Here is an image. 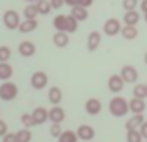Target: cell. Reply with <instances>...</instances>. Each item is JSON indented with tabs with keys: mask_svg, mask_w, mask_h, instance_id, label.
<instances>
[{
	"mask_svg": "<svg viewBox=\"0 0 147 142\" xmlns=\"http://www.w3.org/2000/svg\"><path fill=\"white\" fill-rule=\"evenodd\" d=\"M109 112L114 117H124V115H127V112H130L129 110V102L124 97H120V95L112 97L109 102Z\"/></svg>",
	"mask_w": 147,
	"mask_h": 142,
	"instance_id": "obj_1",
	"label": "cell"
},
{
	"mask_svg": "<svg viewBox=\"0 0 147 142\" xmlns=\"http://www.w3.org/2000/svg\"><path fill=\"white\" fill-rule=\"evenodd\" d=\"M18 95V87L13 82H3V84L0 85V99L2 100H5V102H10V100H13L15 97Z\"/></svg>",
	"mask_w": 147,
	"mask_h": 142,
	"instance_id": "obj_2",
	"label": "cell"
},
{
	"mask_svg": "<svg viewBox=\"0 0 147 142\" xmlns=\"http://www.w3.org/2000/svg\"><path fill=\"white\" fill-rule=\"evenodd\" d=\"M104 34L107 35V37H115V35H119L120 30H122V24H120L119 19H115V17H112V19H107L104 22Z\"/></svg>",
	"mask_w": 147,
	"mask_h": 142,
	"instance_id": "obj_3",
	"label": "cell"
},
{
	"mask_svg": "<svg viewBox=\"0 0 147 142\" xmlns=\"http://www.w3.org/2000/svg\"><path fill=\"white\" fill-rule=\"evenodd\" d=\"M2 20H3L5 28H9V30H15L20 25V15H18L17 10H5Z\"/></svg>",
	"mask_w": 147,
	"mask_h": 142,
	"instance_id": "obj_4",
	"label": "cell"
},
{
	"mask_svg": "<svg viewBox=\"0 0 147 142\" xmlns=\"http://www.w3.org/2000/svg\"><path fill=\"white\" fill-rule=\"evenodd\" d=\"M47 84H49V75H47L45 72H42V70L34 72L32 77H30V85H32L35 90H42V89H45Z\"/></svg>",
	"mask_w": 147,
	"mask_h": 142,
	"instance_id": "obj_5",
	"label": "cell"
},
{
	"mask_svg": "<svg viewBox=\"0 0 147 142\" xmlns=\"http://www.w3.org/2000/svg\"><path fill=\"white\" fill-rule=\"evenodd\" d=\"M125 87V82L124 79L120 77V74H112L107 80V89H109L112 94H120Z\"/></svg>",
	"mask_w": 147,
	"mask_h": 142,
	"instance_id": "obj_6",
	"label": "cell"
},
{
	"mask_svg": "<svg viewBox=\"0 0 147 142\" xmlns=\"http://www.w3.org/2000/svg\"><path fill=\"white\" fill-rule=\"evenodd\" d=\"M120 77L124 79L125 84H136L139 79V72L134 65H124L120 69Z\"/></svg>",
	"mask_w": 147,
	"mask_h": 142,
	"instance_id": "obj_7",
	"label": "cell"
},
{
	"mask_svg": "<svg viewBox=\"0 0 147 142\" xmlns=\"http://www.w3.org/2000/svg\"><path fill=\"white\" fill-rule=\"evenodd\" d=\"M77 135H79V139L80 141H92L94 137H95V129L92 127V125H89V124H82V125H79L77 127Z\"/></svg>",
	"mask_w": 147,
	"mask_h": 142,
	"instance_id": "obj_8",
	"label": "cell"
},
{
	"mask_svg": "<svg viewBox=\"0 0 147 142\" xmlns=\"http://www.w3.org/2000/svg\"><path fill=\"white\" fill-rule=\"evenodd\" d=\"M49 120L52 124H62L65 120V110L60 105H54L49 110Z\"/></svg>",
	"mask_w": 147,
	"mask_h": 142,
	"instance_id": "obj_9",
	"label": "cell"
},
{
	"mask_svg": "<svg viewBox=\"0 0 147 142\" xmlns=\"http://www.w3.org/2000/svg\"><path fill=\"white\" fill-rule=\"evenodd\" d=\"M84 107H85V112L89 114V115H97L102 110V102L99 99H95V97H90V99L85 100Z\"/></svg>",
	"mask_w": 147,
	"mask_h": 142,
	"instance_id": "obj_10",
	"label": "cell"
},
{
	"mask_svg": "<svg viewBox=\"0 0 147 142\" xmlns=\"http://www.w3.org/2000/svg\"><path fill=\"white\" fill-rule=\"evenodd\" d=\"M35 52H37V47L32 40H24V42L18 44V54L22 57H32L35 55Z\"/></svg>",
	"mask_w": 147,
	"mask_h": 142,
	"instance_id": "obj_11",
	"label": "cell"
},
{
	"mask_svg": "<svg viewBox=\"0 0 147 142\" xmlns=\"http://www.w3.org/2000/svg\"><path fill=\"white\" fill-rule=\"evenodd\" d=\"M100 42H102L100 32H97V30L90 32L89 37H87V50H89V52H95L97 48L100 47Z\"/></svg>",
	"mask_w": 147,
	"mask_h": 142,
	"instance_id": "obj_12",
	"label": "cell"
},
{
	"mask_svg": "<svg viewBox=\"0 0 147 142\" xmlns=\"http://www.w3.org/2000/svg\"><path fill=\"white\" fill-rule=\"evenodd\" d=\"M147 109L146 105V99H137V97H132L129 100V110L132 114H144V110Z\"/></svg>",
	"mask_w": 147,
	"mask_h": 142,
	"instance_id": "obj_13",
	"label": "cell"
},
{
	"mask_svg": "<svg viewBox=\"0 0 147 142\" xmlns=\"http://www.w3.org/2000/svg\"><path fill=\"white\" fill-rule=\"evenodd\" d=\"M69 35H70V34H67V32H55L54 35H52L54 45L59 47V48H65L67 45H69V42H70Z\"/></svg>",
	"mask_w": 147,
	"mask_h": 142,
	"instance_id": "obj_14",
	"label": "cell"
},
{
	"mask_svg": "<svg viewBox=\"0 0 147 142\" xmlns=\"http://www.w3.org/2000/svg\"><path fill=\"white\" fill-rule=\"evenodd\" d=\"M47 97H49V102L52 105H60L62 99H64V94H62L60 87H50L49 92H47Z\"/></svg>",
	"mask_w": 147,
	"mask_h": 142,
	"instance_id": "obj_15",
	"label": "cell"
},
{
	"mask_svg": "<svg viewBox=\"0 0 147 142\" xmlns=\"http://www.w3.org/2000/svg\"><path fill=\"white\" fill-rule=\"evenodd\" d=\"M32 117H34L35 125H40V124L47 122V119H49V110H47L45 107H35L34 112H32Z\"/></svg>",
	"mask_w": 147,
	"mask_h": 142,
	"instance_id": "obj_16",
	"label": "cell"
},
{
	"mask_svg": "<svg viewBox=\"0 0 147 142\" xmlns=\"http://www.w3.org/2000/svg\"><path fill=\"white\" fill-rule=\"evenodd\" d=\"M144 114H134L127 122H125V131H134V129H140V125L144 122Z\"/></svg>",
	"mask_w": 147,
	"mask_h": 142,
	"instance_id": "obj_17",
	"label": "cell"
},
{
	"mask_svg": "<svg viewBox=\"0 0 147 142\" xmlns=\"http://www.w3.org/2000/svg\"><path fill=\"white\" fill-rule=\"evenodd\" d=\"M70 15L77 22H84V20L89 19V10L85 7H80V5H75V7H70Z\"/></svg>",
	"mask_w": 147,
	"mask_h": 142,
	"instance_id": "obj_18",
	"label": "cell"
},
{
	"mask_svg": "<svg viewBox=\"0 0 147 142\" xmlns=\"http://www.w3.org/2000/svg\"><path fill=\"white\" fill-rule=\"evenodd\" d=\"M120 35L125 38V40H134V38H137V35H139L137 25H122Z\"/></svg>",
	"mask_w": 147,
	"mask_h": 142,
	"instance_id": "obj_19",
	"label": "cell"
},
{
	"mask_svg": "<svg viewBox=\"0 0 147 142\" xmlns=\"http://www.w3.org/2000/svg\"><path fill=\"white\" fill-rule=\"evenodd\" d=\"M122 20H124V25H137L139 20H140V13L137 10H127L124 13Z\"/></svg>",
	"mask_w": 147,
	"mask_h": 142,
	"instance_id": "obj_20",
	"label": "cell"
},
{
	"mask_svg": "<svg viewBox=\"0 0 147 142\" xmlns=\"http://www.w3.org/2000/svg\"><path fill=\"white\" fill-rule=\"evenodd\" d=\"M37 27H38V22H37V19H34V20L25 19V20H22V22H20L18 30H20L22 34H30V32H34Z\"/></svg>",
	"mask_w": 147,
	"mask_h": 142,
	"instance_id": "obj_21",
	"label": "cell"
},
{
	"mask_svg": "<svg viewBox=\"0 0 147 142\" xmlns=\"http://www.w3.org/2000/svg\"><path fill=\"white\" fill-rule=\"evenodd\" d=\"M13 75V67L10 65L9 62H0V80L7 82Z\"/></svg>",
	"mask_w": 147,
	"mask_h": 142,
	"instance_id": "obj_22",
	"label": "cell"
},
{
	"mask_svg": "<svg viewBox=\"0 0 147 142\" xmlns=\"http://www.w3.org/2000/svg\"><path fill=\"white\" fill-rule=\"evenodd\" d=\"M35 5L37 10H38V15H49L50 10H54L52 5H50V0H37Z\"/></svg>",
	"mask_w": 147,
	"mask_h": 142,
	"instance_id": "obj_23",
	"label": "cell"
},
{
	"mask_svg": "<svg viewBox=\"0 0 147 142\" xmlns=\"http://www.w3.org/2000/svg\"><path fill=\"white\" fill-rule=\"evenodd\" d=\"M57 142H79V135L74 131H62V134L59 135Z\"/></svg>",
	"mask_w": 147,
	"mask_h": 142,
	"instance_id": "obj_24",
	"label": "cell"
},
{
	"mask_svg": "<svg viewBox=\"0 0 147 142\" xmlns=\"http://www.w3.org/2000/svg\"><path fill=\"white\" fill-rule=\"evenodd\" d=\"M65 22H67V15H62V13H59V15H55L54 20H52V25L57 32H65Z\"/></svg>",
	"mask_w": 147,
	"mask_h": 142,
	"instance_id": "obj_25",
	"label": "cell"
},
{
	"mask_svg": "<svg viewBox=\"0 0 147 142\" xmlns=\"http://www.w3.org/2000/svg\"><path fill=\"white\" fill-rule=\"evenodd\" d=\"M77 28H79V22L69 13V15H67V22H65V32H67V34H75Z\"/></svg>",
	"mask_w": 147,
	"mask_h": 142,
	"instance_id": "obj_26",
	"label": "cell"
},
{
	"mask_svg": "<svg viewBox=\"0 0 147 142\" xmlns=\"http://www.w3.org/2000/svg\"><path fill=\"white\" fill-rule=\"evenodd\" d=\"M37 15H38V10H37L35 3H28V5H25V9H24V17H25V19L34 20V19H37Z\"/></svg>",
	"mask_w": 147,
	"mask_h": 142,
	"instance_id": "obj_27",
	"label": "cell"
},
{
	"mask_svg": "<svg viewBox=\"0 0 147 142\" xmlns=\"http://www.w3.org/2000/svg\"><path fill=\"white\" fill-rule=\"evenodd\" d=\"M127 142H144V137L139 129H134V131H127V135H125Z\"/></svg>",
	"mask_w": 147,
	"mask_h": 142,
	"instance_id": "obj_28",
	"label": "cell"
},
{
	"mask_svg": "<svg viewBox=\"0 0 147 142\" xmlns=\"http://www.w3.org/2000/svg\"><path fill=\"white\" fill-rule=\"evenodd\" d=\"M132 95L137 99H147V92H146V84H136L132 89Z\"/></svg>",
	"mask_w": 147,
	"mask_h": 142,
	"instance_id": "obj_29",
	"label": "cell"
},
{
	"mask_svg": "<svg viewBox=\"0 0 147 142\" xmlns=\"http://www.w3.org/2000/svg\"><path fill=\"white\" fill-rule=\"evenodd\" d=\"M17 137H18V142H30L32 141V132H30V129L24 127L17 132Z\"/></svg>",
	"mask_w": 147,
	"mask_h": 142,
	"instance_id": "obj_30",
	"label": "cell"
},
{
	"mask_svg": "<svg viewBox=\"0 0 147 142\" xmlns=\"http://www.w3.org/2000/svg\"><path fill=\"white\" fill-rule=\"evenodd\" d=\"M20 122H22V125H24V127H27V129H30V127H34V125H35L32 114H27V112L20 115Z\"/></svg>",
	"mask_w": 147,
	"mask_h": 142,
	"instance_id": "obj_31",
	"label": "cell"
},
{
	"mask_svg": "<svg viewBox=\"0 0 147 142\" xmlns=\"http://www.w3.org/2000/svg\"><path fill=\"white\" fill-rule=\"evenodd\" d=\"M12 57V50L7 45H0V62H9V59Z\"/></svg>",
	"mask_w": 147,
	"mask_h": 142,
	"instance_id": "obj_32",
	"label": "cell"
},
{
	"mask_svg": "<svg viewBox=\"0 0 147 142\" xmlns=\"http://www.w3.org/2000/svg\"><path fill=\"white\" fill-rule=\"evenodd\" d=\"M139 0H122V7H124V10L127 12V10H137L139 7Z\"/></svg>",
	"mask_w": 147,
	"mask_h": 142,
	"instance_id": "obj_33",
	"label": "cell"
},
{
	"mask_svg": "<svg viewBox=\"0 0 147 142\" xmlns=\"http://www.w3.org/2000/svg\"><path fill=\"white\" fill-rule=\"evenodd\" d=\"M60 134H62V127H60V124H52V125H50V135L55 137V139H59Z\"/></svg>",
	"mask_w": 147,
	"mask_h": 142,
	"instance_id": "obj_34",
	"label": "cell"
},
{
	"mask_svg": "<svg viewBox=\"0 0 147 142\" xmlns=\"http://www.w3.org/2000/svg\"><path fill=\"white\" fill-rule=\"evenodd\" d=\"M2 142H18L17 132H7L2 137Z\"/></svg>",
	"mask_w": 147,
	"mask_h": 142,
	"instance_id": "obj_35",
	"label": "cell"
},
{
	"mask_svg": "<svg viewBox=\"0 0 147 142\" xmlns=\"http://www.w3.org/2000/svg\"><path fill=\"white\" fill-rule=\"evenodd\" d=\"M50 5H52V9L54 10H60L65 5V2L64 0H50Z\"/></svg>",
	"mask_w": 147,
	"mask_h": 142,
	"instance_id": "obj_36",
	"label": "cell"
},
{
	"mask_svg": "<svg viewBox=\"0 0 147 142\" xmlns=\"http://www.w3.org/2000/svg\"><path fill=\"white\" fill-rule=\"evenodd\" d=\"M7 132H9V129H7V122L0 119V135L3 137V135H5V134H7Z\"/></svg>",
	"mask_w": 147,
	"mask_h": 142,
	"instance_id": "obj_37",
	"label": "cell"
},
{
	"mask_svg": "<svg viewBox=\"0 0 147 142\" xmlns=\"http://www.w3.org/2000/svg\"><path fill=\"white\" fill-rule=\"evenodd\" d=\"M140 134H142V137H144V141H147V120H144L142 122V125H140Z\"/></svg>",
	"mask_w": 147,
	"mask_h": 142,
	"instance_id": "obj_38",
	"label": "cell"
},
{
	"mask_svg": "<svg viewBox=\"0 0 147 142\" xmlns=\"http://www.w3.org/2000/svg\"><path fill=\"white\" fill-rule=\"evenodd\" d=\"M92 3H94V0H79V5L80 7H85V9H89Z\"/></svg>",
	"mask_w": 147,
	"mask_h": 142,
	"instance_id": "obj_39",
	"label": "cell"
},
{
	"mask_svg": "<svg viewBox=\"0 0 147 142\" xmlns=\"http://www.w3.org/2000/svg\"><path fill=\"white\" fill-rule=\"evenodd\" d=\"M139 5H140V12L142 13H147V0H140Z\"/></svg>",
	"mask_w": 147,
	"mask_h": 142,
	"instance_id": "obj_40",
	"label": "cell"
},
{
	"mask_svg": "<svg viewBox=\"0 0 147 142\" xmlns=\"http://www.w3.org/2000/svg\"><path fill=\"white\" fill-rule=\"evenodd\" d=\"M65 5H69V7H75V5H79V0H64Z\"/></svg>",
	"mask_w": 147,
	"mask_h": 142,
	"instance_id": "obj_41",
	"label": "cell"
},
{
	"mask_svg": "<svg viewBox=\"0 0 147 142\" xmlns=\"http://www.w3.org/2000/svg\"><path fill=\"white\" fill-rule=\"evenodd\" d=\"M144 62H146V65H147V52H146V55H144Z\"/></svg>",
	"mask_w": 147,
	"mask_h": 142,
	"instance_id": "obj_42",
	"label": "cell"
},
{
	"mask_svg": "<svg viewBox=\"0 0 147 142\" xmlns=\"http://www.w3.org/2000/svg\"><path fill=\"white\" fill-rule=\"evenodd\" d=\"M144 20H146V24H147V13H144Z\"/></svg>",
	"mask_w": 147,
	"mask_h": 142,
	"instance_id": "obj_43",
	"label": "cell"
},
{
	"mask_svg": "<svg viewBox=\"0 0 147 142\" xmlns=\"http://www.w3.org/2000/svg\"><path fill=\"white\" fill-rule=\"evenodd\" d=\"M146 92H147V84H146Z\"/></svg>",
	"mask_w": 147,
	"mask_h": 142,
	"instance_id": "obj_44",
	"label": "cell"
},
{
	"mask_svg": "<svg viewBox=\"0 0 147 142\" xmlns=\"http://www.w3.org/2000/svg\"><path fill=\"white\" fill-rule=\"evenodd\" d=\"M144 142H147V141H144Z\"/></svg>",
	"mask_w": 147,
	"mask_h": 142,
	"instance_id": "obj_45",
	"label": "cell"
}]
</instances>
